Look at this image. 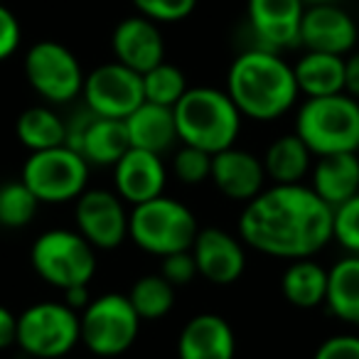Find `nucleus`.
<instances>
[{
	"mask_svg": "<svg viewBox=\"0 0 359 359\" xmlns=\"http://www.w3.org/2000/svg\"><path fill=\"white\" fill-rule=\"evenodd\" d=\"M239 239L271 259H313L332 241V207L310 185H271L244 205Z\"/></svg>",
	"mask_w": 359,
	"mask_h": 359,
	"instance_id": "nucleus-1",
	"label": "nucleus"
},
{
	"mask_svg": "<svg viewBox=\"0 0 359 359\" xmlns=\"http://www.w3.org/2000/svg\"><path fill=\"white\" fill-rule=\"evenodd\" d=\"M226 94L239 114L251 121H276L298 104L293 65L278 52L251 47L234 57L226 72Z\"/></svg>",
	"mask_w": 359,
	"mask_h": 359,
	"instance_id": "nucleus-2",
	"label": "nucleus"
},
{
	"mask_svg": "<svg viewBox=\"0 0 359 359\" xmlns=\"http://www.w3.org/2000/svg\"><path fill=\"white\" fill-rule=\"evenodd\" d=\"M175 126L180 143L200 148L210 155L231 148L241 133L239 109L224 89L192 86L175 104Z\"/></svg>",
	"mask_w": 359,
	"mask_h": 359,
	"instance_id": "nucleus-3",
	"label": "nucleus"
},
{
	"mask_svg": "<svg viewBox=\"0 0 359 359\" xmlns=\"http://www.w3.org/2000/svg\"><path fill=\"white\" fill-rule=\"evenodd\" d=\"M295 135L323 158L359 150V101L349 94L305 99L295 114Z\"/></svg>",
	"mask_w": 359,
	"mask_h": 359,
	"instance_id": "nucleus-4",
	"label": "nucleus"
},
{
	"mask_svg": "<svg viewBox=\"0 0 359 359\" xmlns=\"http://www.w3.org/2000/svg\"><path fill=\"white\" fill-rule=\"evenodd\" d=\"M200 224L195 212L172 197H155L143 205L130 207L128 239L140 251L153 256H170L177 251H190Z\"/></svg>",
	"mask_w": 359,
	"mask_h": 359,
	"instance_id": "nucleus-5",
	"label": "nucleus"
},
{
	"mask_svg": "<svg viewBox=\"0 0 359 359\" xmlns=\"http://www.w3.org/2000/svg\"><path fill=\"white\" fill-rule=\"evenodd\" d=\"M30 264L57 290L89 285L96 273V249L76 229H47L32 244Z\"/></svg>",
	"mask_w": 359,
	"mask_h": 359,
	"instance_id": "nucleus-6",
	"label": "nucleus"
},
{
	"mask_svg": "<svg viewBox=\"0 0 359 359\" xmlns=\"http://www.w3.org/2000/svg\"><path fill=\"white\" fill-rule=\"evenodd\" d=\"M89 163L69 145L37 150L22 163L20 180L30 187L40 205L76 202L89 190Z\"/></svg>",
	"mask_w": 359,
	"mask_h": 359,
	"instance_id": "nucleus-7",
	"label": "nucleus"
},
{
	"mask_svg": "<svg viewBox=\"0 0 359 359\" xmlns=\"http://www.w3.org/2000/svg\"><path fill=\"white\" fill-rule=\"evenodd\" d=\"M81 342L79 313L65 300H42L18 315V347L35 359L67 357Z\"/></svg>",
	"mask_w": 359,
	"mask_h": 359,
	"instance_id": "nucleus-8",
	"label": "nucleus"
},
{
	"mask_svg": "<svg viewBox=\"0 0 359 359\" xmlns=\"http://www.w3.org/2000/svg\"><path fill=\"white\" fill-rule=\"evenodd\" d=\"M79 325L81 344L96 357H118L128 352L140 332V318L123 293L91 298L79 313Z\"/></svg>",
	"mask_w": 359,
	"mask_h": 359,
	"instance_id": "nucleus-9",
	"label": "nucleus"
},
{
	"mask_svg": "<svg viewBox=\"0 0 359 359\" xmlns=\"http://www.w3.org/2000/svg\"><path fill=\"white\" fill-rule=\"evenodd\" d=\"M25 76L32 91L52 106L81 96L86 79L76 55L57 40H40L25 52Z\"/></svg>",
	"mask_w": 359,
	"mask_h": 359,
	"instance_id": "nucleus-10",
	"label": "nucleus"
},
{
	"mask_svg": "<svg viewBox=\"0 0 359 359\" xmlns=\"http://www.w3.org/2000/svg\"><path fill=\"white\" fill-rule=\"evenodd\" d=\"M81 99L94 116L126 121L145 101L143 74L128 69L116 60L106 62L86 74Z\"/></svg>",
	"mask_w": 359,
	"mask_h": 359,
	"instance_id": "nucleus-11",
	"label": "nucleus"
},
{
	"mask_svg": "<svg viewBox=\"0 0 359 359\" xmlns=\"http://www.w3.org/2000/svg\"><path fill=\"white\" fill-rule=\"evenodd\" d=\"M126 202L114 190H86L74 202L76 231L96 251H114L128 239Z\"/></svg>",
	"mask_w": 359,
	"mask_h": 359,
	"instance_id": "nucleus-12",
	"label": "nucleus"
},
{
	"mask_svg": "<svg viewBox=\"0 0 359 359\" xmlns=\"http://www.w3.org/2000/svg\"><path fill=\"white\" fill-rule=\"evenodd\" d=\"M67 145L74 148L89 168H114L130 148L123 121L101 118L84 106V114L67 121Z\"/></svg>",
	"mask_w": 359,
	"mask_h": 359,
	"instance_id": "nucleus-13",
	"label": "nucleus"
},
{
	"mask_svg": "<svg viewBox=\"0 0 359 359\" xmlns=\"http://www.w3.org/2000/svg\"><path fill=\"white\" fill-rule=\"evenodd\" d=\"M303 0H249L246 22L261 50L283 52L300 47Z\"/></svg>",
	"mask_w": 359,
	"mask_h": 359,
	"instance_id": "nucleus-14",
	"label": "nucleus"
},
{
	"mask_svg": "<svg viewBox=\"0 0 359 359\" xmlns=\"http://www.w3.org/2000/svg\"><path fill=\"white\" fill-rule=\"evenodd\" d=\"M359 40V25L354 18L337 3L305 6L300 22V47L305 52L344 57L354 50Z\"/></svg>",
	"mask_w": 359,
	"mask_h": 359,
	"instance_id": "nucleus-15",
	"label": "nucleus"
},
{
	"mask_svg": "<svg viewBox=\"0 0 359 359\" xmlns=\"http://www.w3.org/2000/svg\"><path fill=\"white\" fill-rule=\"evenodd\" d=\"M190 251L195 256L197 273L215 285L236 283L246 271V244L219 226L197 231Z\"/></svg>",
	"mask_w": 359,
	"mask_h": 359,
	"instance_id": "nucleus-16",
	"label": "nucleus"
},
{
	"mask_svg": "<svg viewBox=\"0 0 359 359\" xmlns=\"http://www.w3.org/2000/svg\"><path fill=\"white\" fill-rule=\"evenodd\" d=\"M165 185H168V168L163 163V155L128 148V153L114 165V192L130 207L160 197Z\"/></svg>",
	"mask_w": 359,
	"mask_h": 359,
	"instance_id": "nucleus-17",
	"label": "nucleus"
},
{
	"mask_svg": "<svg viewBox=\"0 0 359 359\" xmlns=\"http://www.w3.org/2000/svg\"><path fill=\"white\" fill-rule=\"evenodd\" d=\"M212 185L231 202H251L259 192L266 190L264 160L251 150L231 148L212 155Z\"/></svg>",
	"mask_w": 359,
	"mask_h": 359,
	"instance_id": "nucleus-18",
	"label": "nucleus"
},
{
	"mask_svg": "<svg viewBox=\"0 0 359 359\" xmlns=\"http://www.w3.org/2000/svg\"><path fill=\"white\" fill-rule=\"evenodd\" d=\"M111 50L116 62L128 69L145 74L160 62H165V37L158 22L143 15H130L114 27L111 35Z\"/></svg>",
	"mask_w": 359,
	"mask_h": 359,
	"instance_id": "nucleus-19",
	"label": "nucleus"
},
{
	"mask_svg": "<svg viewBox=\"0 0 359 359\" xmlns=\"http://www.w3.org/2000/svg\"><path fill=\"white\" fill-rule=\"evenodd\" d=\"M236 337L217 313H200L185 323L177 337V359H234Z\"/></svg>",
	"mask_w": 359,
	"mask_h": 359,
	"instance_id": "nucleus-20",
	"label": "nucleus"
},
{
	"mask_svg": "<svg viewBox=\"0 0 359 359\" xmlns=\"http://www.w3.org/2000/svg\"><path fill=\"white\" fill-rule=\"evenodd\" d=\"M310 187L330 207H339L359 192V155H323L310 170Z\"/></svg>",
	"mask_w": 359,
	"mask_h": 359,
	"instance_id": "nucleus-21",
	"label": "nucleus"
},
{
	"mask_svg": "<svg viewBox=\"0 0 359 359\" xmlns=\"http://www.w3.org/2000/svg\"><path fill=\"white\" fill-rule=\"evenodd\" d=\"M123 123L130 140V148L163 155L180 140L177 126H175V114L168 106L143 101Z\"/></svg>",
	"mask_w": 359,
	"mask_h": 359,
	"instance_id": "nucleus-22",
	"label": "nucleus"
},
{
	"mask_svg": "<svg viewBox=\"0 0 359 359\" xmlns=\"http://www.w3.org/2000/svg\"><path fill=\"white\" fill-rule=\"evenodd\" d=\"M295 84L305 99H320L344 91V57L305 52L293 65Z\"/></svg>",
	"mask_w": 359,
	"mask_h": 359,
	"instance_id": "nucleus-23",
	"label": "nucleus"
},
{
	"mask_svg": "<svg viewBox=\"0 0 359 359\" xmlns=\"http://www.w3.org/2000/svg\"><path fill=\"white\" fill-rule=\"evenodd\" d=\"M266 177L273 185H298L313 170V153L295 133L278 135L264 153Z\"/></svg>",
	"mask_w": 359,
	"mask_h": 359,
	"instance_id": "nucleus-24",
	"label": "nucleus"
},
{
	"mask_svg": "<svg viewBox=\"0 0 359 359\" xmlns=\"http://www.w3.org/2000/svg\"><path fill=\"white\" fill-rule=\"evenodd\" d=\"M280 293L293 308H320L327 295V269L315 259L290 261L280 278Z\"/></svg>",
	"mask_w": 359,
	"mask_h": 359,
	"instance_id": "nucleus-25",
	"label": "nucleus"
},
{
	"mask_svg": "<svg viewBox=\"0 0 359 359\" xmlns=\"http://www.w3.org/2000/svg\"><path fill=\"white\" fill-rule=\"evenodd\" d=\"M325 305L337 320L359 325V256L349 254L327 269Z\"/></svg>",
	"mask_w": 359,
	"mask_h": 359,
	"instance_id": "nucleus-26",
	"label": "nucleus"
},
{
	"mask_svg": "<svg viewBox=\"0 0 359 359\" xmlns=\"http://www.w3.org/2000/svg\"><path fill=\"white\" fill-rule=\"evenodd\" d=\"M15 135L30 153L67 145V121L52 106H30L15 121Z\"/></svg>",
	"mask_w": 359,
	"mask_h": 359,
	"instance_id": "nucleus-27",
	"label": "nucleus"
},
{
	"mask_svg": "<svg viewBox=\"0 0 359 359\" xmlns=\"http://www.w3.org/2000/svg\"><path fill=\"white\" fill-rule=\"evenodd\" d=\"M128 300L133 305L140 323L163 320L175 305V285L168 283L160 273L140 276L128 290Z\"/></svg>",
	"mask_w": 359,
	"mask_h": 359,
	"instance_id": "nucleus-28",
	"label": "nucleus"
},
{
	"mask_svg": "<svg viewBox=\"0 0 359 359\" xmlns=\"http://www.w3.org/2000/svg\"><path fill=\"white\" fill-rule=\"evenodd\" d=\"M187 89L190 86H187L185 72L170 62H160L158 67L143 74V96L150 104L175 109V104L187 94Z\"/></svg>",
	"mask_w": 359,
	"mask_h": 359,
	"instance_id": "nucleus-29",
	"label": "nucleus"
},
{
	"mask_svg": "<svg viewBox=\"0 0 359 359\" xmlns=\"http://www.w3.org/2000/svg\"><path fill=\"white\" fill-rule=\"evenodd\" d=\"M37 210H40V200L32 195L22 180L0 185V226L22 229L35 219Z\"/></svg>",
	"mask_w": 359,
	"mask_h": 359,
	"instance_id": "nucleus-30",
	"label": "nucleus"
},
{
	"mask_svg": "<svg viewBox=\"0 0 359 359\" xmlns=\"http://www.w3.org/2000/svg\"><path fill=\"white\" fill-rule=\"evenodd\" d=\"M172 175L182 185H202L212 177V155L182 143L172 155Z\"/></svg>",
	"mask_w": 359,
	"mask_h": 359,
	"instance_id": "nucleus-31",
	"label": "nucleus"
},
{
	"mask_svg": "<svg viewBox=\"0 0 359 359\" xmlns=\"http://www.w3.org/2000/svg\"><path fill=\"white\" fill-rule=\"evenodd\" d=\"M332 241L359 256V192L332 210Z\"/></svg>",
	"mask_w": 359,
	"mask_h": 359,
	"instance_id": "nucleus-32",
	"label": "nucleus"
},
{
	"mask_svg": "<svg viewBox=\"0 0 359 359\" xmlns=\"http://www.w3.org/2000/svg\"><path fill=\"white\" fill-rule=\"evenodd\" d=\"M130 3L138 15L158 22V25L185 20L197 8V0H130Z\"/></svg>",
	"mask_w": 359,
	"mask_h": 359,
	"instance_id": "nucleus-33",
	"label": "nucleus"
},
{
	"mask_svg": "<svg viewBox=\"0 0 359 359\" xmlns=\"http://www.w3.org/2000/svg\"><path fill=\"white\" fill-rule=\"evenodd\" d=\"M160 276H163L168 283L177 285H187L195 280L197 273V264L192 251H177V254L163 256V264H160Z\"/></svg>",
	"mask_w": 359,
	"mask_h": 359,
	"instance_id": "nucleus-34",
	"label": "nucleus"
},
{
	"mask_svg": "<svg viewBox=\"0 0 359 359\" xmlns=\"http://www.w3.org/2000/svg\"><path fill=\"white\" fill-rule=\"evenodd\" d=\"M313 359H359V337L357 334H332L318 344Z\"/></svg>",
	"mask_w": 359,
	"mask_h": 359,
	"instance_id": "nucleus-35",
	"label": "nucleus"
},
{
	"mask_svg": "<svg viewBox=\"0 0 359 359\" xmlns=\"http://www.w3.org/2000/svg\"><path fill=\"white\" fill-rule=\"evenodd\" d=\"M20 40H22L20 22L13 15V11H8L0 3V62L15 55L18 47H20Z\"/></svg>",
	"mask_w": 359,
	"mask_h": 359,
	"instance_id": "nucleus-36",
	"label": "nucleus"
},
{
	"mask_svg": "<svg viewBox=\"0 0 359 359\" xmlns=\"http://www.w3.org/2000/svg\"><path fill=\"white\" fill-rule=\"evenodd\" d=\"M344 94L359 101V50L344 57Z\"/></svg>",
	"mask_w": 359,
	"mask_h": 359,
	"instance_id": "nucleus-37",
	"label": "nucleus"
},
{
	"mask_svg": "<svg viewBox=\"0 0 359 359\" xmlns=\"http://www.w3.org/2000/svg\"><path fill=\"white\" fill-rule=\"evenodd\" d=\"M18 342V315L0 305V349H8Z\"/></svg>",
	"mask_w": 359,
	"mask_h": 359,
	"instance_id": "nucleus-38",
	"label": "nucleus"
},
{
	"mask_svg": "<svg viewBox=\"0 0 359 359\" xmlns=\"http://www.w3.org/2000/svg\"><path fill=\"white\" fill-rule=\"evenodd\" d=\"M62 293H65V303L69 305L72 310H76V313H81L91 300L89 285H74V288H67V290H62Z\"/></svg>",
	"mask_w": 359,
	"mask_h": 359,
	"instance_id": "nucleus-39",
	"label": "nucleus"
},
{
	"mask_svg": "<svg viewBox=\"0 0 359 359\" xmlns=\"http://www.w3.org/2000/svg\"><path fill=\"white\" fill-rule=\"evenodd\" d=\"M305 6H320V3H337V0H303Z\"/></svg>",
	"mask_w": 359,
	"mask_h": 359,
	"instance_id": "nucleus-40",
	"label": "nucleus"
},
{
	"mask_svg": "<svg viewBox=\"0 0 359 359\" xmlns=\"http://www.w3.org/2000/svg\"><path fill=\"white\" fill-rule=\"evenodd\" d=\"M60 359H67V357H60Z\"/></svg>",
	"mask_w": 359,
	"mask_h": 359,
	"instance_id": "nucleus-41",
	"label": "nucleus"
}]
</instances>
